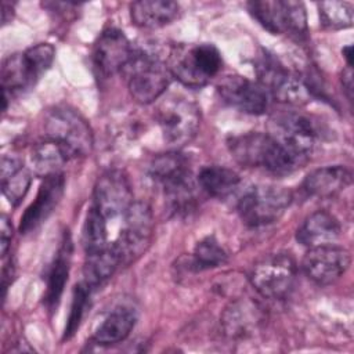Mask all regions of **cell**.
<instances>
[{
    "mask_svg": "<svg viewBox=\"0 0 354 354\" xmlns=\"http://www.w3.org/2000/svg\"><path fill=\"white\" fill-rule=\"evenodd\" d=\"M148 177L162 191L173 214L184 216L196 207L198 188L201 187L183 153L170 151L156 155L148 165Z\"/></svg>",
    "mask_w": 354,
    "mask_h": 354,
    "instance_id": "cell-1",
    "label": "cell"
},
{
    "mask_svg": "<svg viewBox=\"0 0 354 354\" xmlns=\"http://www.w3.org/2000/svg\"><path fill=\"white\" fill-rule=\"evenodd\" d=\"M227 148L232 159L241 166L264 169L277 176L290 174L308 160L283 148L268 133L261 131L230 136Z\"/></svg>",
    "mask_w": 354,
    "mask_h": 354,
    "instance_id": "cell-2",
    "label": "cell"
},
{
    "mask_svg": "<svg viewBox=\"0 0 354 354\" xmlns=\"http://www.w3.org/2000/svg\"><path fill=\"white\" fill-rule=\"evenodd\" d=\"M54 58L55 48L50 43H39L7 57L1 65L3 108H7L11 97L30 90L50 69Z\"/></svg>",
    "mask_w": 354,
    "mask_h": 354,
    "instance_id": "cell-3",
    "label": "cell"
},
{
    "mask_svg": "<svg viewBox=\"0 0 354 354\" xmlns=\"http://www.w3.org/2000/svg\"><path fill=\"white\" fill-rule=\"evenodd\" d=\"M171 77L191 88L206 86L223 66L221 53L210 43L174 46L166 61Z\"/></svg>",
    "mask_w": 354,
    "mask_h": 354,
    "instance_id": "cell-4",
    "label": "cell"
},
{
    "mask_svg": "<svg viewBox=\"0 0 354 354\" xmlns=\"http://www.w3.org/2000/svg\"><path fill=\"white\" fill-rule=\"evenodd\" d=\"M257 82L279 102L288 105L307 104L314 95L310 84L297 73L289 71L274 54L263 50L256 58Z\"/></svg>",
    "mask_w": 354,
    "mask_h": 354,
    "instance_id": "cell-5",
    "label": "cell"
},
{
    "mask_svg": "<svg viewBox=\"0 0 354 354\" xmlns=\"http://www.w3.org/2000/svg\"><path fill=\"white\" fill-rule=\"evenodd\" d=\"M131 97L140 104H151L169 87L171 75L167 64L158 55L134 48L130 62L122 72Z\"/></svg>",
    "mask_w": 354,
    "mask_h": 354,
    "instance_id": "cell-6",
    "label": "cell"
},
{
    "mask_svg": "<svg viewBox=\"0 0 354 354\" xmlns=\"http://www.w3.org/2000/svg\"><path fill=\"white\" fill-rule=\"evenodd\" d=\"M292 203V192L285 187L260 184L245 188L236 198V210L249 227H264L278 221Z\"/></svg>",
    "mask_w": 354,
    "mask_h": 354,
    "instance_id": "cell-7",
    "label": "cell"
},
{
    "mask_svg": "<svg viewBox=\"0 0 354 354\" xmlns=\"http://www.w3.org/2000/svg\"><path fill=\"white\" fill-rule=\"evenodd\" d=\"M44 136L62 145L72 158L87 156L93 149V131L87 120L73 108L59 105L44 116Z\"/></svg>",
    "mask_w": 354,
    "mask_h": 354,
    "instance_id": "cell-8",
    "label": "cell"
},
{
    "mask_svg": "<svg viewBox=\"0 0 354 354\" xmlns=\"http://www.w3.org/2000/svg\"><path fill=\"white\" fill-rule=\"evenodd\" d=\"M156 120L165 141L177 149L196 136L201 126V109L187 97L170 95L158 105Z\"/></svg>",
    "mask_w": 354,
    "mask_h": 354,
    "instance_id": "cell-9",
    "label": "cell"
},
{
    "mask_svg": "<svg viewBox=\"0 0 354 354\" xmlns=\"http://www.w3.org/2000/svg\"><path fill=\"white\" fill-rule=\"evenodd\" d=\"M246 8L272 35L301 37L307 33V14L301 1L256 0L246 3Z\"/></svg>",
    "mask_w": 354,
    "mask_h": 354,
    "instance_id": "cell-10",
    "label": "cell"
},
{
    "mask_svg": "<svg viewBox=\"0 0 354 354\" xmlns=\"http://www.w3.org/2000/svg\"><path fill=\"white\" fill-rule=\"evenodd\" d=\"M297 267L288 253H271L259 259L250 270L252 286L267 299H283L295 286Z\"/></svg>",
    "mask_w": 354,
    "mask_h": 354,
    "instance_id": "cell-11",
    "label": "cell"
},
{
    "mask_svg": "<svg viewBox=\"0 0 354 354\" xmlns=\"http://www.w3.org/2000/svg\"><path fill=\"white\" fill-rule=\"evenodd\" d=\"M123 227L112 242L122 266L136 261L148 249L153 234V214L148 203L133 202L123 214Z\"/></svg>",
    "mask_w": 354,
    "mask_h": 354,
    "instance_id": "cell-12",
    "label": "cell"
},
{
    "mask_svg": "<svg viewBox=\"0 0 354 354\" xmlns=\"http://www.w3.org/2000/svg\"><path fill=\"white\" fill-rule=\"evenodd\" d=\"M268 134L283 148L308 159L319 131L315 123L296 111H279L270 116Z\"/></svg>",
    "mask_w": 354,
    "mask_h": 354,
    "instance_id": "cell-13",
    "label": "cell"
},
{
    "mask_svg": "<svg viewBox=\"0 0 354 354\" xmlns=\"http://www.w3.org/2000/svg\"><path fill=\"white\" fill-rule=\"evenodd\" d=\"M133 202V188L124 171L112 169L97 178L93 191V206L105 218L123 216Z\"/></svg>",
    "mask_w": 354,
    "mask_h": 354,
    "instance_id": "cell-14",
    "label": "cell"
},
{
    "mask_svg": "<svg viewBox=\"0 0 354 354\" xmlns=\"http://www.w3.org/2000/svg\"><path fill=\"white\" fill-rule=\"evenodd\" d=\"M217 93L230 106L249 115H263L270 106L268 91L254 80L228 75L217 84Z\"/></svg>",
    "mask_w": 354,
    "mask_h": 354,
    "instance_id": "cell-15",
    "label": "cell"
},
{
    "mask_svg": "<svg viewBox=\"0 0 354 354\" xmlns=\"http://www.w3.org/2000/svg\"><path fill=\"white\" fill-rule=\"evenodd\" d=\"M348 250L336 245L310 248L301 260L303 272L317 285H330L350 267Z\"/></svg>",
    "mask_w": 354,
    "mask_h": 354,
    "instance_id": "cell-16",
    "label": "cell"
},
{
    "mask_svg": "<svg viewBox=\"0 0 354 354\" xmlns=\"http://www.w3.org/2000/svg\"><path fill=\"white\" fill-rule=\"evenodd\" d=\"M134 47L126 35L116 28H106L97 37L93 47V65L98 75L111 77L123 72L130 62Z\"/></svg>",
    "mask_w": 354,
    "mask_h": 354,
    "instance_id": "cell-17",
    "label": "cell"
},
{
    "mask_svg": "<svg viewBox=\"0 0 354 354\" xmlns=\"http://www.w3.org/2000/svg\"><path fill=\"white\" fill-rule=\"evenodd\" d=\"M65 177L62 173H55L43 177L35 201L26 207L21 217L19 232L26 235L36 231L55 210L64 195Z\"/></svg>",
    "mask_w": 354,
    "mask_h": 354,
    "instance_id": "cell-18",
    "label": "cell"
},
{
    "mask_svg": "<svg viewBox=\"0 0 354 354\" xmlns=\"http://www.w3.org/2000/svg\"><path fill=\"white\" fill-rule=\"evenodd\" d=\"M264 321L263 308L250 299H236L223 311L220 324L224 335L232 340L254 335Z\"/></svg>",
    "mask_w": 354,
    "mask_h": 354,
    "instance_id": "cell-19",
    "label": "cell"
},
{
    "mask_svg": "<svg viewBox=\"0 0 354 354\" xmlns=\"http://www.w3.org/2000/svg\"><path fill=\"white\" fill-rule=\"evenodd\" d=\"M353 181L351 171L342 165L324 166L310 171L303 183L301 189L311 198H332L344 191Z\"/></svg>",
    "mask_w": 354,
    "mask_h": 354,
    "instance_id": "cell-20",
    "label": "cell"
},
{
    "mask_svg": "<svg viewBox=\"0 0 354 354\" xmlns=\"http://www.w3.org/2000/svg\"><path fill=\"white\" fill-rule=\"evenodd\" d=\"M342 232L339 220L326 210L311 213L296 232V239L306 248L333 245Z\"/></svg>",
    "mask_w": 354,
    "mask_h": 354,
    "instance_id": "cell-21",
    "label": "cell"
},
{
    "mask_svg": "<svg viewBox=\"0 0 354 354\" xmlns=\"http://www.w3.org/2000/svg\"><path fill=\"white\" fill-rule=\"evenodd\" d=\"M72 259V239L68 232L64 234L61 245L57 250L54 260L51 261L47 277H46V292H44V304L47 310L54 311L62 297L65 285L68 282V275L71 270Z\"/></svg>",
    "mask_w": 354,
    "mask_h": 354,
    "instance_id": "cell-22",
    "label": "cell"
},
{
    "mask_svg": "<svg viewBox=\"0 0 354 354\" xmlns=\"http://www.w3.org/2000/svg\"><path fill=\"white\" fill-rule=\"evenodd\" d=\"M196 180L202 191L217 199L224 201L231 199L232 196L238 198L242 192L241 176L225 166H205L199 170Z\"/></svg>",
    "mask_w": 354,
    "mask_h": 354,
    "instance_id": "cell-23",
    "label": "cell"
},
{
    "mask_svg": "<svg viewBox=\"0 0 354 354\" xmlns=\"http://www.w3.org/2000/svg\"><path fill=\"white\" fill-rule=\"evenodd\" d=\"M180 14V6L170 0H140L130 6V17L134 25L145 29H156L171 24Z\"/></svg>",
    "mask_w": 354,
    "mask_h": 354,
    "instance_id": "cell-24",
    "label": "cell"
},
{
    "mask_svg": "<svg viewBox=\"0 0 354 354\" xmlns=\"http://www.w3.org/2000/svg\"><path fill=\"white\" fill-rule=\"evenodd\" d=\"M119 267H122V261L111 242L102 249L86 252L82 281L95 290L108 281Z\"/></svg>",
    "mask_w": 354,
    "mask_h": 354,
    "instance_id": "cell-25",
    "label": "cell"
},
{
    "mask_svg": "<svg viewBox=\"0 0 354 354\" xmlns=\"http://www.w3.org/2000/svg\"><path fill=\"white\" fill-rule=\"evenodd\" d=\"M137 315L130 307L113 308L98 325L93 335V342L100 346H111L123 342L134 328Z\"/></svg>",
    "mask_w": 354,
    "mask_h": 354,
    "instance_id": "cell-26",
    "label": "cell"
},
{
    "mask_svg": "<svg viewBox=\"0 0 354 354\" xmlns=\"http://www.w3.org/2000/svg\"><path fill=\"white\" fill-rule=\"evenodd\" d=\"M29 158L33 171L41 177L61 173V167L72 159L71 153L62 145L47 137L32 147Z\"/></svg>",
    "mask_w": 354,
    "mask_h": 354,
    "instance_id": "cell-27",
    "label": "cell"
},
{
    "mask_svg": "<svg viewBox=\"0 0 354 354\" xmlns=\"http://www.w3.org/2000/svg\"><path fill=\"white\" fill-rule=\"evenodd\" d=\"M228 256L214 236H206L199 241L194 249L191 264L196 271L216 268L227 263Z\"/></svg>",
    "mask_w": 354,
    "mask_h": 354,
    "instance_id": "cell-28",
    "label": "cell"
},
{
    "mask_svg": "<svg viewBox=\"0 0 354 354\" xmlns=\"http://www.w3.org/2000/svg\"><path fill=\"white\" fill-rule=\"evenodd\" d=\"M321 25L326 29H346L353 25L354 7L348 1H321L318 4Z\"/></svg>",
    "mask_w": 354,
    "mask_h": 354,
    "instance_id": "cell-29",
    "label": "cell"
},
{
    "mask_svg": "<svg viewBox=\"0 0 354 354\" xmlns=\"http://www.w3.org/2000/svg\"><path fill=\"white\" fill-rule=\"evenodd\" d=\"M93 292H94V289L90 288L84 281H80L79 283L75 285L71 310H69V315H68V321L65 325L62 340H69L77 332V329L90 307V297H91Z\"/></svg>",
    "mask_w": 354,
    "mask_h": 354,
    "instance_id": "cell-30",
    "label": "cell"
},
{
    "mask_svg": "<svg viewBox=\"0 0 354 354\" xmlns=\"http://www.w3.org/2000/svg\"><path fill=\"white\" fill-rule=\"evenodd\" d=\"M82 236L84 252L98 250L109 243L106 234V218L93 205L87 212Z\"/></svg>",
    "mask_w": 354,
    "mask_h": 354,
    "instance_id": "cell-31",
    "label": "cell"
},
{
    "mask_svg": "<svg viewBox=\"0 0 354 354\" xmlns=\"http://www.w3.org/2000/svg\"><path fill=\"white\" fill-rule=\"evenodd\" d=\"M1 180V191L3 195L7 198V201L17 206L22 198L26 195L30 183H32V173L25 166L19 170H17L12 174H8L6 177H0Z\"/></svg>",
    "mask_w": 354,
    "mask_h": 354,
    "instance_id": "cell-32",
    "label": "cell"
},
{
    "mask_svg": "<svg viewBox=\"0 0 354 354\" xmlns=\"http://www.w3.org/2000/svg\"><path fill=\"white\" fill-rule=\"evenodd\" d=\"M12 238V225L6 214L1 216L0 220V246H1V254L3 257L7 254V250L10 248Z\"/></svg>",
    "mask_w": 354,
    "mask_h": 354,
    "instance_id": "cell-33",
    "label": "cell"
},
{
    "mask_svg": "<svg viewBox=\"0 0 354 354\" xmlns=\"http://www.w3.org/2000/svg\"><path fill=\"white\" fill-rule=\"evenodd\" d=\"M342 83H343V88L346 90L347 93V97L351 100V94H353V71H351V66H347L344 71H343V75H342Z\"/></svg>",
    "mask_w": 354,
    "mask_h": 354,
    "instance_id": "cell-34",
    "label": "cell"
},
{
    "mask_svg": "<svg viewBox=\"0 0 354 354\" xmlns=\"http://www.w3.org/2000/svg\"><path fill=\"white\" fill-rule=\"evenodd\" d=\"M12 11H14V4L7 3V1L1 3V22H3V25H6L8 21H11L8 14L12 17V14H14Z\"/></svg>",
    "mask_w": 354,
    "mask_h": 354,
    "instance_id": "cell-35",
    "label": "cell"
},
{
    "mask_svg": "<svg viewBox=\"0 0 354 354\" xmlns=\"http://www.w3.org/2000/svg\"><path fill=\"white\" fill-rule=\"evenodd\" d=\"M351 50H353L351 46H347V47L343 48V55L347 61V66H351Z\"/></svg>",
    "mask_w": 354,
    "mask_h": 354,
    "instance_id": "cell-36",
    "label": "cell"
}]
</instances>
